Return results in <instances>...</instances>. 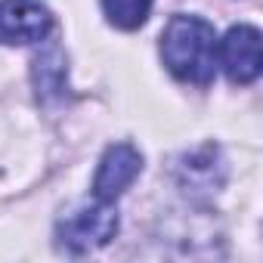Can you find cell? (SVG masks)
<instances>
[{
	"label": "cell",
	"mask_w": 263,
	"mask_h": 263,
	"mask_svg": "<svg viewBox=\"0 0 263 263\" xmlns=\"http://www.w3.org/2000/svg\"><path fill=\"white\" fill-rule=\"evenodd\" d=\"M217 31L211 22L198 16H171V22L161 31V59L167 71L186 84H211L217 74Z\"/></svg>",
	"instance_id": "obj_1"
},
{
	"label": "cell",
	"mask_w": 263,
	"mask_h": 263,
	"mask_svg": "<svg viewBox=\"0 0 263 263\" xmlns=\"http://www.w3.org/2000/svg\"><path fill=\"white\" fill-rule=\"evenodd\" d=\"M118 232V214L108 201H96L90 208H78L65 214L56 226V245L65 254H90L105 248Z\"/></svg>",
	"instance_id": "obj_2"
},
{
	"label": "cell",
	"mask_w": 263,
	"mask_h": 263,
	"mask_svg": "<svg viewBox=\"0 0 263 263\" xmlns=\"http://www.w3.org/2000/svg\"><path fill=\"white\" fill-rule=\"evenodd\" d=\"M217 59L232 84H251L260 78L263 68V50H260V31L254 25H232L226 37L217 44Z\"/></svg>",
	"instance_id": "obj_3"
},
{
	"label": "cell",
	"mask_w": 263,
	"mask_h": 263,
	"mask_svg": "<svg viewBox=\"0 0 263 263\" xmlns=\"http://www.w3.org/2000/svg\"><path fill=\"white\" fill-rule=\"evenodd\" d=\"M53 28V16L37 0H0V44H41Z\"/></svg>",
	"instance_id": "obj_4"
},
{
	"label": "cell",
	"mask_w": 263,
	"mask_h": 263,
	"mask_svg": "<svg viewBox=\"0 0 263 263\" xmlns=\"http://www.w3.org/2000/svg\"><path fill=\"white\" fill-rule=\"evenodd\" d=\"M143 171V155L130 146V143H115L102 152L96 177H93V195L96 201H115L118 195H124V189H130Z\"/></svg>",
	"instance_id": "obj_5"
},
{
	"label": "cell",
	"mask_w": 263,
	"mask_h": 263,
	"mask_svg": "<svg viewBox=\"0 0 263 263\" xmlns=\"http://www.w3.org/2000/svg\"><path fill=\"white\" fill-rule=\"evenodd\" d=\"M34 87H37V99H50L65 87V59L59 47H50L47 53L34 56Z\"/></svg>",
	"instance_id": "obj_6"
},
{
	"label": "cell",
	"mask_w": 263,
	"mask_h": 263,
	"mask_svg": "<svg viewBox=\"0 0 263 263\" xmlns=\"http://www.w3.org/2000/svg\"><path fill=\"white\" fill-rule=\"evenodd\" d=\"M105 19L121 31H137L152 13V0H102Z\"/></svg>",
	"instance_id": "obj_7"
}]
</instances>
